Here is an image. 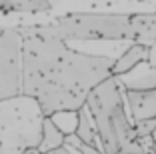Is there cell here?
Segmentation results:
<instances>
[{"label": "cell", "instance_id": "obj_1", "mask_svg": "<svg viewBox=\"0 0 156 154\" xmlns=\"http://www.w3.org/2000/svg\"><path fill=\"white\" fill-rule=\"evenodd\" d=\"M16 26V24H14ZM20 42V94L32 96L44 116L78 110L94 88L112 76L116 58L72 48L60 38L16 28Z\"/></svg>", "mask_w": 156, "mask_h": 154}, {"label": "cell", "instance_id": "obj_2", "mask_svg": "<svg viewBox=\"0 0 156 154\" xmlns=\"http://www.w3.org/2000/svg\"><path fill=\"white\" fill-rule=\"evenodd\" d=\"M16 28L66 42H142L156 40V12H64L48 22Z\"/></svg>", "mask_w": 156, "mask_h": 154}, {"label": "cell", "instance_id": "obj_3", "mask_svg": "<svg viewBox=\"0 0 156 154\" xmlns=\"http://www.w3.org/2000/svg\"><path fill=\"white\" fill-rule=\"evenodd\" d=\"M86 106L96 122L104 154H156L152 136H136L134 132L124 88L116 76L100 82L88 94Z\"/></svg>", "mask_w": 156, "mask_h": 154}, {"label": "cell", "instance_id": "obj_4", "mask_svg": "<svg viewBox=\"0 0 156 154\" xmlns=\"http://www.w3.org/2000/svg\"><path fill=\"white\" fill-rule=\"evenodd\" d=\"M44 112L32 96L18 94L0 100V146L4 154L38 148Z\"/></svg>", "mask_w": 156, "mask_h": 154}, {"label": "cell", "instance_id": "obj_5", "mask_svg": "<svg viewBox=\"0 0 156 154\" xmlns=\"http://www.w3.org/2000/svg\"><path fill=\"white\" fill-rule=\"evenodd\" d=\"M20 42L14 24H0V100L20 94Z\"/></svg>", "mask_w": 156, "mask_h": 154}, {"label": "cell", "instance_id": "obj_6", "mask_svg": "<svg viewBox=\"0 0 156 154\" xmlns=\"http://www.w3.org/2000/svg\"><path fill=\"white\" fill-rule=\"evenodd\" d=\"M126 108L132 122L156 118V88L152 90H124Z\"/></svg>", "mask_w": 156, "mask_h": 154}, {"label": "cell", "instance_id": "obj_7", "mask_svg": "<svg viewBox=\"0 0 156 154\" xmlns=\"http://www.w3.org/2000/svg\"><path fill=\"white\" fill-rule=\"evenodd\" d=\"M116 78L124 90H152V88H156V68H152L148 60L140 62L130 72Z\"/></svg>", "mask_w": 156, "mask_h": 154}, {"label": "cell", "instance_id": "obj_8", "mask_svg": "<svg viewBox=\"0 0 156 154\" xmlns=\"http://www.w3.org/2000/svg\"><path fill=\"white\" fill-rule=\"evenodd\" d=\"M146 60H148V44L130 42L126 46V50L112 64V76H122V74L130 72L134 66H138L140 62H146Z\"/></svg>", "mask_w": 156, "mask_h": 154}, {"label": "cell", "instance_id": "obj_9", "mask_svg": "<svg viewBox=\"0 0 156 154\" xmlns=\"http://www.w3.org/2000/svg\"><path fill=\"white\" fill-rule=\"evenodd\" d=\"M50 0H0V14L14 16V14H52Z\"/></svg>", "mask_w": 156, "mask_h": 154}, {"label": "cell", "instance_id": "obj_10", "mask_svg": "<svg viewBox=\"0 0 156 154\" xmlns=\"http://www.w3.org/2000/svg\"><path fill=\"white\" fill-rule=\"evenodd\" d=\"M76 134L78 138L84 142V144H90V146H96V148L102 150V142H100V134H98V128L96 122L92 118L88 106L84 104L82 108L78 110V126H76Z\"/></svg>", "mask_w": 156, "mask_h": 154}, {"label": "cell", "instance_id": "obj_11", "mask_svg": "<svg viewBox=\"0 0 156 154\" xmlns=\"http://www.w3.org/2000/svg\"><path fill=\"white\" fill-rule=\"evenodd\" d=\"M64 138L66 134L52 122L50 116H44V122H42V138H40V144H38V152H50L54 148H60L64 146Z\"/></svg>", "mask_w": 156, "mask_h": 154}, {"label": "cell", "instance_id": "obj_12", "mask_svg": "<svg viewBox=\"0 0 156 154\" xmlns=\"http://www.w3.org/2000/svg\"><path fill=\"white\" fill-rule=\"evenodd\" d=\"M50 118L64 134H74V132H76L78 112H74V110H62V112H54Z\"/></svg>", "mask_w": 156, "mask_h": 154}, {"label": "cell", "instance_id": "obj_13", "mask_svg": "<svg viewBox=\"0 0 156 154\" xmlns=\"http://www.w3.org/2000/svg\"><path fill=\"white\" fill-rule=\"evenodd\" d=\"M154 128H156V118L134 122V132H136V136H152Z\"/></svg>", "mask_w": 156, "mask_h": 154}, {"label": "cell", "instance_id": "obj_14", "mask_svg": "<svg viewBox=\"0 0 156 154\" xmlns=\"http://www.w3.org/2000/svg\"><path fill=\"white\" fill-rule=\"evenodd\" d=\"M44 154H80V150L72 148V146H68V144H64V146H60V148H54V150L44 152Z\"/></svg>", "mask_w": 156, "mask_h": 154}, {"label": "cell", "instance_id": "obj_15", "mask_svg": "<svg viewBox=\"0 0 156 154\" xmlns=\"http://www.w3.org/2000/svg\"><path fill=\"white\" fill-rule=\"evenodd\" d=\"M78 150H80V154H104L100 148H96V146H90V144H80L78 146Z\"/></svg>", "mask_w": 156, "mask_h": 154}, {"label": "cell", "instance_id": "obj_16", "mask_svg": "<svg viewBox=\"0 0 156 154\" xmlns=\"http://www.w3.org/2000/svg\"><path fill=\"white\" fill-rule=\"evenodd\" d=\"M148 64L152 68H156V40L148 46Z\"/></svg>", "mask_w": 156, "mask_h": 154}, {"label": "cell", "instance_id": "obj_17", "mask_svg": "<svg viewBox=\"0 0 156 154\" xmlns=\"http://www.w3.org/2000/svg\"><path fill=\"white\" fill-rule=\"evenodd\" d=\"M22 154H42V152H38V148H30V150H24Z\"/></svg>", "mask_w": 156, "mask_h": 154}, {"label": "cell", "instance_id": "obj_18", "mask_svg": "<svg viewBox=\"0 0 156 154\" xmlns=\"http://www.w3.org/2000/svg\"><path fill=\"white\" fill-rule=\"evenodd\" d=\"M152 140H154V144H156V128H154V132H152Z\"/></svg>", "mask_w": 156, "mask_h": 154}, {"label": "cell", "instance_id": "obj_19", "mask_svg": "<svg viewBox=\"0 0 156 154\" xmlns=\"http://www.w3.org/2000/svg\"><path fill=\"white\" fill-rule=\"evenodd\" d=\"M0 154H4V150H2V146H0Z\"/></svg>", "mask_w": 156, "mask_h": 154}]
</instances>
